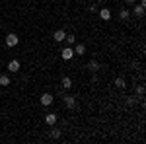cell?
Listing matches in <instances>:
<instances>
[{"label": "cell", "mask_w": 146, "mask_h": 144, "mask_svg": "<svg viewBox=\"0 0 146 144\" xmlns=\"http://www.w3.org/2000/svg\"><path fill=\"white\" fill-rule=\"evenodd\" d=\"M18 41H20V39H18V35H16V33H8V35H6V45H8V47H16Z\"/></svg>", "instance_id": "obj_1"}, {"label": "cell", "mask_w": 146, "mask_h": 144, "mask_svg": "<svg viewBox=\"0 0 146 144\" xmlns=\"http://www.w3.org/2000/svg\"><path fill=\"white\" fill-rule=\"evenodd\" d=\"M72 55H74V49H72L70 45H68L66 49H62V51H60V56H62L64 60H70V58H72Z\"/></svg>", "instance_id": "obj_2"}, {"label": "cell", "mask_w": 146, "mask_h": 144, "mask_svg": "<svg viewBox=\"0 0 146 144\" xmlns=\"http://www.w3.org/2000/svg\"><path fill=\"white\" fill-rule=\"evenodd\" d=\"M53 103V96L51 94H43L41 96V105H51Z\"/></svg>", "instance_id": "obj_3"}, {"label": "cell", "mask_w": 146, "mask_h": 144, "mask_svg": "<svg viewBox=\"0 0 146 144\" xmlns=\"http://www.w3.org/2000/svg\"><path fill=\"white\" fill-rule=\"evenodd\" d=\"M64 37H66V33H64L62 29H56V31H55V41H56V43L64 41Z\"/></svg>", "instance_id": "obj_4"}, {"label": "cell", "mask_w": 146, "mask_h": 144, "mask_svg": "<svg viewBox=\"0 0 146 144\" xmlns=\"http://www.w3.org/2000/svg\"><path fill=\"white\" fill-rule=\"evenodd\" d=\"M45 123H47V125H55V123H56V115H55V113H47V115H45Z\"/></svg>", "instance_id": "obj_5"}, {"label": "cell", "mask_w": 146, "mask_h": 144, "mask_svg": "<svg viewBox=\"0 0 146 144\" xmlns=\"http://www.w3.org/2000/svg\"><path fill=\"white\" fill-rule=\"evenodd\" d=\"M84 53H86V45L84 43H78L74 47V55H84Z\"/></svg>", "instance_id": "obj_6"}, {"label": "cell", "mask_w": 146, "mask_h": 144, "mask_svg": "<svg viewBox=\"0 0 146 144\" xmlns=\"http://www.w3.org/2000/svg\"><path fill=\"white\" fill-rule=\"evenodd\" d=\"M8 70H10V72H18V70H20V62H18V60H10Z\"/></svg>", "instance_id": "obj_7"}, {"label": "cell", "mask_w": 146, "mask_h": 144, "mask_svg": "<svg viewBox=\"0 0 146 144\" xmlns=\"http://www.w3.org/2000/svg\"><path fill=\"white\" fill-rule=\"evenodd\" d=\"M100 16H101V20H105V22H107V20L111 18V12L107 10V8H101V10H100Z\"/></svg>", "instance_id": "obj_8"}, {"label": "cell", "mask_w": 146, "mask_h": 144, "mask_svg": "<svg viewBox=\"0 0 146 144\" xmlns=\"http://www.w3.org/2000/svg\"><path fill=\"white\" fill-rule=\"evenodd\" d=\"M60 84H62V88H64V90H70V88H72V80H70L68 76L62 78V82H60Z\"/></svg>", "instance_id": "obj_9"}, {"label": "cell", "mask_w": 146, "mask_h": 144, "mask_svg": "<svg viewBox=\"0 0 146 144\" xmlns=\"http://www.w3.org/2000/svg\"><path fill=\"white\" fill-rule=\"evenodd\" d=\"M135 14L138 16V18H142V16H144V4H138V6H135Z\"/></svg>", "instance_id": "obj_10"}, {"label": "cell", "mask_w": 146, "mask_h": 144, "mask_svg": "<svg viewBox=\"0 0 146 144\" xmlns=\"http://www.w3.org/2000/svg\"><path fill=\"white\" fill-rule=\"evenodd\" d=\"M0 86H10V76L8 74H2L0 76Z\"/></svg>", "instance_id": "obj_11"}, {"label": "cell", "mask_w": 146, "mask_h": 144, "mask_svg": "<svg viewBox=\"0 0 146 144\" xmlns=\"http://www.w3.org/2000/svg\"><path fill=\"white\" fill-rule=\"evenodd\" d=\"M98 68H100V64H98V60H90V62H88V70H92V72H96Z\"/></svg>", "instance_id": "obj_12"}, {"label": "cell", "mask_w": 146, "mask_h": 144, "mask_svg": "<svg viewBox=\"0 0 146 144\" xmlns=\"http://www.w3.org/2000/svg\"><path fill=\"white\" fill-rule=\"evenodd\" d=\"M64 103H66V107H74V103H76V101H74L72 96H66V98H64Z\"/></svg>", "instance_id": "obj_13"}, {"label": "cell", "mask_w": 146, "mask_h": 144, "mask_svg": "<svg viewBox=\"0 0 146 144\" xmlns=\"http://www.w3.org/2000/svg\"><path fill=\"white\" fill-rule=\"evenodd\" d=\"M64 41H66V43L72 47V45L76 43V37H74V35H66V37H64Z\"/></svg>", "instance_id": "obj_14"}, {"label": "cell", "mask_w": 146, "mask_h": 144, "mask_svg": "<svg viewBox=\"0 0 146 144\" xmlns=\"http://www.w3.org/2000/svg\"><path fill=\"white\" fill-rule=\"evenodd\" d=\"M119 18H121V20H127V18H129V10H127V8H123V10L119 12Z\"/></svg>", "instance_id": "obj_15"}, {"label": "cell", "mask_w": 146, "mask_h": 144, "mask_svg": "<svg viewBox=\"0 0 146 144\" xmlns=\"http://www.w3.org/2000/svg\"><path fill=\"white\" fill-rule=\"evenodd\" d=\"M51 136H53V138H58V136H60V131H58V129H53V131H51Z\"/></svg>", "instance_id": "obj_16"}, {"label": "cell", "mask_w": 146, "mask_h": 144, "mask_svg": "<svg viewBox=\"0 0 146 144\" xmlns=\"http://www.w3.org/2000/svg\"><path fill=\"white\" fill-rule=\"evenodd\" d=\"M115 84H117L119 88H125V80H123V78H117V80H115Z\"/></svg>", "instance_id": "obj_17"}, {"label": "cell", "mask_w": 146, "mask_h": 144, "mask_svg": "<svg viewBox=\"0 0 146 144\" xmlns=\"http://www.w3.org/2000/svg\"><path fill=\"white\" fill-rule=\"evenodd\" d=\"M127 2H129V4H131V2H135V0H127Z\"/></svg>", "instance_id": "obj_18"}]
</instances>
